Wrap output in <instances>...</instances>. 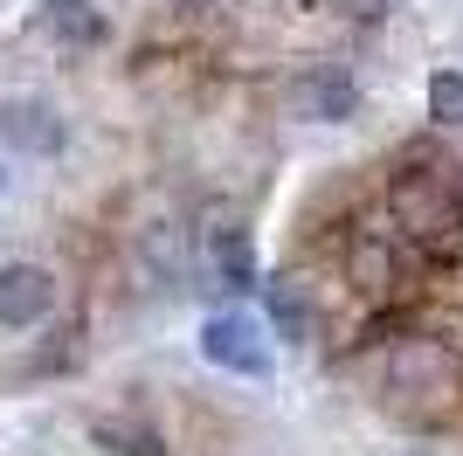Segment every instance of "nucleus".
<instances>
[{"label": "nucleus", "mask_w": 463, "mask_h": 456, "mask_svg": "<svg viewBox=\"0 0 463 456\" xmlns=\"http://www.w3.org/2000/svg\"><path fill=\"white\" fill-rule=\"evenodd\" d=\"M387 214H394V235L422 249H457L463 242V194L449 187L443 173H408L387 194Z\"/></svg>", "instance_id": "obj_1"}, {"label": "nucleus", "mask_w": 463, "mask_h": 456, "mask_svg": "<svg viewBox=\"0 0 463 456\" xmlns=\"http://www.w3.org/2000/svg\"><path fill=\"white\" fill-rule=\"evenodd\" d=\"M346 270H353V284L367 290V298H394V290L415 284V256H408V242L394 228H360Z\"/></svg>", "instance_id": "obj_2"}, {"label": "nucleus", "mask_w": 463, "mask_h": 456, "mask_svg": "<svg viewBox=\"0 0 463 456\" xmlns=\"http://www.w3.org/2000/svg\"><path fill=\"white\" fill-rule=\"evenodd\" d=\"M201 360L222 366V374H270V346H263V332H256V318H242V311H214V318H201Z\"/></svg>", "instance_id": "obj_3"}, {"label": "nucleus", "mask_w": 463, "mask_h": 456, "mask_svg": "<svg viewBox=\"0 0 463 456\" xmlns=\"http://www.w3.org/2000/svg\"><path fill=\"white\" fill-rule=\"evenodd\" d=\"M0 146L28 152V159H56L70 146V125H62V111L49 97H7L0 104Z\"/></svg>", "instance_id": "obj_4"}, {"label": "nucleus", "mask_w": 463, "mask_h": 456, "mask_svg": "<svg viewBox=\"0 0 463 456\" xmlns=\"http://www.w3.org/2000/svg\"><path fill=\"white\" fill-rule=\"evenodd\" d=\"M56 311V270L42 263H0V332H28Z\"/></svg>", "instance_id": "obj_5"}, {"label": "nucleus", "mask_w": 463, "mask_h": 456, "mask_svg": "<svg viewBox=\"0 0 463 456\" xmlns=\"http://www.w3.org/2000/svg\"><path fill=\"white\" fill-rule=\"evenodd\" d=\"M290 111L311 118V125H346V118L360 111V83H353L346 70L318 62V70H305L298 83H290Z\"/></svg>", "instance_id": "obj_6"}, {"label": "nucleus", "mask_w": 463, "mask_h": 456, "mask_svg": "<svg viewBox=\"0 0 463 456\" xmlns=\"http://www.w3.org/2000/svg\"><path fill=\"white\" fill-rule=\"evenodd\" d=\"M35 28L56 42V49H97V42H104V14H97L90 0H42Z\"/></svg>", "instance_id": "obj_7"}, {"label": "nucleus", "mask_w": 463, "mask_h": 456, "mask_svg": "<svg viewBox=\"0 0 463 456\" xmlns=\"http://www.w3.org/2000/svg\"><path fill=\"white\" fill-rule=\"evenodd\" d=\"M208 270H214V284H222V290H250L256 284V242H250V228H242V222H222L208 235Z\"/></svg>", "instance_id": "obj_8"}, {"label": "nucleus", "mask_w": 463, "mask_h": 456, "mask_svg": "<svg viewBox=\"0 0 463 456\" xmlns=\"http://www.w3.org/2000/svg\"><path fill=\"white\" fill-rule=\"evenodd\" d=\"M270 325H277V339H290V346H305V332H311V304L290 277L270 284Z\"/></svg>", "instance_id": "obj_9"}, {"label": "nucleus", "mask_w": 463, "mask_h": 456, "mask_svg": "<svg viewBox=\"0 0 463 456\" xmlns=\"http://www.w3.org/2000/svg\"><path fill=\"white\" fill-rule=\"evenodd\" d=\"M90 436L104 442V450H118V456H166V436L146 429V422H97Z\"/></svg>", "instance_id": "obj_10"}, {"label": "nucleus", "mask_w": 463, "mask_h": 456, "mask_svg": "<svg viewBox=\"0 0 463 456\" xmlns=\"http://www.w3.org/2000/svg\"><path fill=\"white\" fill-rule=\"evenodd\" d=\"M429 118H436V125H463V70L429 76Z\"/></svg>", "instance_id": "obj_11"}, {"label": "nucleus", "mask_w": 463, "mask_h": 456, "mask_svg": "<svg viewBox=\"0 0 463 456\" xmlns=\"http://www.w3.org/2000/svg\"><path fill=\"white\" fill-rule=\"evenodd\" d=\"M332 7H339V14H360V21H373V14H387L394 0H332Z\"/></svg>", "instance_id": "obj_12"}, {"label": "nucleus", "mask_w": 463, "mask_h": 456, "mask_svg": "<svg viewBox=\"0 0 463 456\" xmlns=\"http://www.w3.org/2000/svg\"><path fill=\"white\" fill-rule=\"evenodd\" d=\"M187 7H214V0H187Z\"/></svg>", "instance_id": "obj_13"}, {"label": "nucleus", "mask_w": 463, "mask_h": 456, "mask_svg": "<svg viewBox=\"0 0 463 456\" xmlns=\"http://www.w3.org/2000/svg\"><path fill=\"white\" fill-rule=\"evenodd\" d=\"M0 194H7V166H0Z\"/></svg>", "instance_id": "obj_14"}]
</instances>
